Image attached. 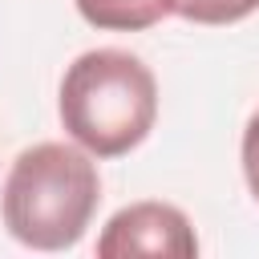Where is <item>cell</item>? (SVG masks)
Listing matches in <instances>:
<instances>
[{
    "instance_id": "obj_1",
    "label": "cell",
    "mask_w": 259,
    "mask_h": 259,
    "mask_svg": "<svg viewBox=\"0 0 259 259\" xmlns=\"http://www.w3.org/2000/svg\"><path fill=\"white\" fill-rule=\"evenodd\" d=\"M101 202L93 154L65 142H36L16 154L4 178V227L32 251H69Z\"/></svg>"
},
{
    "instance_id": "obj_2",
    "label": "cell",
    "mask_w": 259,
    "mask_h": 259,
    "mask_svg": "<svg viewBox=\"0 0 259 259\" xmlns=\"http://www.w3.org/2000/svg\"><path fill=\"white\" fill-rule=\"evenodd\" d=\"M158 121V81L125 49L81 53L61 81V125L93 158H121Z\"/></svg>"
},
{
    "instance_id": "obj_3",
    "label": "cell",
    "mask_w": 259,
    "mask_h": 259,
    "mask_svg": "<svg viewBox=\"0 0 259 259\" xmlns=\"http://www.w3.org/2000/svg\"><path fill=\"white\" fill-rule=\"evenodd\" d=\"M101 259H130V255H170V259H194L198 239L190 219L170 206V202H134L121 206L101 239H97Z\"/></svg>"
},
{
    "instance_id": "obj_4",
    "label": "cell",
    "mask_w": 259,
    "mask_h": 259,
    "mask_svg": "<svg viewBox=\"0 0 259 259\" xmlns=\"http://www.w3.org/2000/svg\"><path fill=\"white\" fill-rule=\"evenodd\" d=\"M178 0H77L85 24L105 32H142L174 12Z\"/></svg>"
},
{
    "instance_id": "obj_5",
    "label": "cell",
    "mask_w": 259,
    "mask_h": 259,
    "mask_svg": "<svg viewBox=\"0 0 259 259\" xmlns=\"http://www.w3.org/2000/svg\"><path fill=\"white\" fill-rule=\"evenodd\" d=\"M259 8V0H178L174 12L190 24H235L243 16H251Z\"/></svg>"
},
{
    "instance_id": "obj_6",
    "label": "cell",
    "mask_w": 259,
    "mask_h": 259,
    "mask_svg": "<svg viewBox=\"0 0 259 259\" xmlns=\"http://www.w3.org/2000/svg\"><path fill=\"white\" fill-rule=\"evenodd\" d=\"M243 178H247V190L259 202V109L251 113V121L243 130Z\"/></svg>"
}]
</instances>
